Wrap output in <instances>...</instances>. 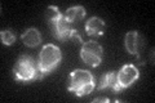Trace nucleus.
Listing matches in <instances>:
<instances>
[{"label": "nucleus", "instance_id": "11", "mask_svg": "<svg viewBox=\"0 0 155 103\" xmlns=\"http://www.w3.org/2000/svg\"><path fill=\"white\" fill-rule=\"evenodd\" d=\"M115 81H116V72L115 71H110L106 72L101 76V79L98 81V90H105V89H113L115 86Z\"/></svg>", "mask_w": 155, "mask_h": 103}, {"label": "nucleus", "instance_id": "15", "mask_svg": "<svg viewBox=\"0 0 155 103\" xmlns=\"http://www.w3.org/2000/svg\"><path fill=\"white\" fill-rule=\"evenodd\" d=\"M109 103L110 99L109 98H96V99H93V103Z\"/></svg>", "mask_w": 155, "mask_h": 103}, {"label": "nucleus", "instance_id": "10", "mask_svg": "<svg viewBox=\"0 0 155 103\" xmlns=\"http://www.w3.org/2000/svg\"><path fill=\"white\" fill-rule=\"evenodd\" d=\"M84 17H85V9H84V7H81V5L70 7L66 11V14H65L66 21L69 22L70 24L76 22V21H80V19H83Z\"/></svg>", "mask_w": 155, "mask_h": 103}, {"label": "nucleus", "instance_id": "8", "mask_svg": "<svg viewBox=\"0 0 155 103\" xmlns=\"http://www.w3.org/2000/svg\"><path fill=\"white\" fill-rule=\"evenodd\" d=\"M106 24L102 18L98 17H91L88 21L85 22V32L88 36H102L105 32Z\"/></svg>", "mask_w": 155, "mask_h": 103}, {"label": "nucleus", "instance_id": "13", "mask_svg": "<svg viewBox=\"0 0 155 103\" xmlns=\"http://www.w3.org/2000/svg\"><path fill=\"white\" fill-rule=\"evenodd\" d=\"M0 39H2V43L4 45H12L16 41V34H14L12 30H3L0 32Z\"/></svg>", "mask_w": 155, "mask_h": 103}, {"label": "nucleus", "instance_id": "2", "mask_svg": "<svg viewBox=\"0 0 155 103\" xmlns=\"http://www.w3.org/2000/svg\"><path fill=\"white\" fill-rule=\"evenodd\" d=\"M61 61H62V53L61 49L57 45L47 44V45L43 47L38 60V68L39 72H40L41 79L54 71L60 66Z\"/></svg>", "mask_w": 155, "mask_h": 103}, {"label": "nucleus", "instance_id": "7", "mask_svg": "<svg viewBox=\"0 0 155 103\" xmlns=\"http://www.w3.org/2000/svg\"><path fill=\"white\" fill-rule=\"evenodd\" d=\"M51 28H52V34L57 40L60 41H65L66 39L70 37V34H71V26L70 23L66 21L65 16H62L60 19H57L56 22L51 23Z\"/></svg>", "mask_w": 155, "mask_h": 103}, {"label": "nucleus", "instance_id": "9", "mask_svg": "<svg viewBox=\"0 0 155 103\" xmlns=\"http://www.w3.org/2000/svg\"><path fill=\"white\" fill-rule=\"evenodd\" d=\"M21 40L28 48H35L41 43V34L38 28H27L21 35Z\"/></svg>", "mask_w": 155, "mask_h": 103}, {"label": "nucleus", "instance_id": "3", "mask_svg": "<svg viewBox=\"0 0 155 103\" xmlns=\"http://www.w3.org/2000/svg\"><path fill=\"white\" fill-rule=\"evenodd\" d=\"M13 77L18 82H28L41 79L38 65L34 61V58L27 54H22L18 58L13 67Z\"/></svg>", "mask_w": 155, "mask_h": 103}, {"label": "nucleus", "instance_id": "1", "mask_svg": "<svg viewBox=\"0 0 155 103\" xmlns=\"http://www.w3.org/2000/svg\"><path fill=\"white\" fill-rule=\"evenodd\" d=\"M96 88L94 76L88 70H74L70 73L69 92L74 93L76 97H84L91 94Z\"/></svg>", "mask_w": 155, "mask_h": 103}, {"label": "nucleus", "instance_id": "12", "mask_svg": "<svg viewBox=\"0 0 155 103\" xmlns=\"http://www.w3.org/2000/svg\"><path fill=\"white\" fill-rule=\"evenodd\" d=\"M62 17V14L60 12V9H58V7L56 5H49L47 8V12H45V18H47V21L51 23L53 22H56L57 19H60Z\"/></svg>", "mask_w": 155, "mask_h": 103}, {"label": "nucleus", "instance_id": "4", "mask_svg": "<svg viewBox=\"0 0 155 103\" xmlns=\"http://www.w3.org/2000/svg\"><path fill=\"white\" fill-rule=\"evenodd\" d=\"M80 58L85 65L91 67H98L104 58V49L101 47V44L94 40L84 41L81 44Z\"/></svg>", "mask_w": 155, "mask_h": 103}, {"label": "nucleus", "instance_id": "5", "mask_svg": "<svg viewBox=\"0 0 155 103\" xmlns=\"http://www.w3.org/2000/svg\"><path fill=\"white\" fill-rule=\"evenodd\" d=\"M140 77V71L134 65H124L116 72V81L114 86L115 93H120L122 90L127 89L132 84H134Z\"/></svg>", "mask_w": 155, "mask_h": 103}, {"label": "nucleus", "instance_id": "6", "mask_svg": "<svg viewBox=\"0 0 155 103\" xmlns=\"http://www.w3.org/2000/svg\"><path fill=\"white\" fill-rule=\"evenodd\" d=\"M124 47L129 54L140 57V53H141L143 48V39L141 34H138V31L134 30L127 32L124 37Z\"/></svg>", "mask_w": 155, "mask_h": 103}, {"label": "nucleus", "instance_id": "14", "mask_svg": "<svg viewBox=\"0 0 155 103\" xmlns=\"http://www.w3.org/2000/svg\"><path fill=\"white\" fill-rule=\"evenodd\" d=\"M70 40H72L74 43H79V44H83L84 41H83V39H81V36L79 35V32H78L76 30H74V28H72L71 30V34H70Z\"/></svg>", "mask_w": 155, "mask_h": 103}]
</instances>
